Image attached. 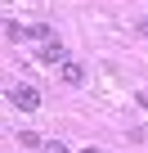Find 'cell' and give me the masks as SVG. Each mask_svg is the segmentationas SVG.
Masks as SVG:
<instances>
[{"label":"cell","instance_id":"3","mask_svg":"<svg viewBox=\"0 0 148 153\" xmlns=\"http://www.w3.org/2000/svg\"><path fill=\"white\" fill-rule=\"evenodd\" d=\"M58 76H63V81H67V86H81V81H85V68L67 59V63H58Z\"/></svg>","mask_w":148,"mask_h":153},{"label":"cell","instance_id":"5","mask_svg":"<svg viewBox=\"0 0 148 153\" xmlns=\"http://www.w3.org/2000/svg\"><path fill=\"white\" fill-rule=\"evenodd\" d=\"M45 153H72V149H67V144H58V140H49V144H45Z\"/></svg>","mask_w":148,"mask_h":153},{"label":"cell","instance_id":"4","mask_svg":"<svg viewBox=\"0 0 148 153\" xmlns=\"http://www.w3.org/2000/svg\"><path fill=\"white\" fill-rule=\"evenodd\" d=\"M5 41H14V45H18V41H27V27L9 18V23H5Z\"/></svg>","mask_w":148,"mask_h":153},{"label":"cell","instance_id":"6","mask_svg":"<svg viewBox=\"0 0 148 153\" xmlns=\"http://www.w3.org/2000/svg\"><path fill=\"white\" fill-rule=\"evenodd\" d=\"M81 153H103V149H81Z\"/></svg>","mask_w":148,"mask_h":153},{"label":"cell","instance_id":"2","mask_svg":"<svg viewBox=\"0 0 148 153\" xmlns=\"http://www.w3.org/2000/svg\"><path fill=\"white\" fill-rule=\"evenodd\" d=\"M36 59H40L45 68H58V63H67V50H63V41H58V36H49V41H40Z\"/></svg>","mask_w":148,"mask_h":153},{"label":"cell","instance_id":"1","mask_svg":"<svg viewBox=\"0 0 148 153\" xmlns=\"http://www.w3.org/2000/svg\"><path fill=\"white\" fill-rule=\"evenodd\" d=\"M9 104H14L18 113H36V108H40V90H36V86H14V90H9Z\"/></svg>","mask_w":148,"mask_h":153}]
</instances>
